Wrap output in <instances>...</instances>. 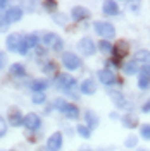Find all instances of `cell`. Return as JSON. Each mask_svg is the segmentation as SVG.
Wrapping results in <instances>:
<instances>
[{
	"label": "cell",
	"mask_w": 150,
	"mask_h": 151,
	"mask_svg": "<svg viewBox=\"0 0 150 151\" xmlns=\"http://www.w3.org/2000/svg\"><path fill=\"white\" fill-rule=\"evenodd\" d=\"M95 31L98 36H102L103 40H109V38H114L116 35V29L111 22H103V21H97L95 22Z\"/></svg>",
	"instance_id": "6da1fadb"
},
{
	"label": "cell",
	"mask_w": 150,
	"mask_h": 151,
	"mask_svg": "<svg viewBox=\"0 0 150 151\" xmlns=\"http://www.w3.org/2000/svg\"><path fill=\"white\" fill-rule=\"evenodd\" d=\"M55 106H59V110L64 113L66 117H69V119H78V117H79V110L76 108L74 105L66 103V101H62V100H57Z\"/></svg>",
	"instance_id": "7a4b0ae2"
},
{
	"label": "cell",
	"mask_w": 150,
	"mask_h": 151,
	"mask_svg": "<svg viewBox=\"0 0 150 151\" xmlns=\"http://www.w3.org/2000/svg\"><path fill=\"white\" fill-rule=\"evenodd\" d=\"M78 50H79V53H83L84 57H90V55L95 53V43L90 38H83V40H79V43H78Z\"/></svg>",
	"instance_id": "3957f363"
},
{
	"label": "cell",
	"mask_w": 150,
	"mask_h": 151,
	"mask_svg": "<svg viewBox=\"0 0 150 151\" xmlns=\"http://www.w3.org/2000/svg\"><path fill=\"white\" fill-rule=\"evenodd\" d=\"M62 62H64L66 69H69V70H76V69H79V67H81V62H79L78 55L69 53V52H66V53L62 55Z\"/></svg>",
	"instance_id": "277c9868"
},
{
	"label": "cell",
	"mask_w": 150,
	"mask_h": 151,
	"mask_svg": "<svg viewBox=\"0 0 150 151\" xmlns=\"http://www.w3.org/2000/svg\"><path fill=\"white\" fill-rule=\"evenodd\" d=\"M43 45L45 47H52L55 50H60L62 48V41H60V38L57 36L55 33H47L43 36Z\"/></svg>",
	"instance_id": "5b68a950"
},
{
	"label": "cell",
	"mask_w": 150,
	"mask_h": 151,
	"mask_svg": "<svg viewBox=\"0 0 150 151\" xmlns=\"http://www.w3.org/2000/svg\"><path fill=\"white\" fill-rule=\"evenodd\" d=\"M47 148L50 151H59L62 148V134L60 132H54L47 141Z\"/></svg>",
	"instance_id": "8992f818"
},
{
	"label": "cell",
	"mask_w": 150,
	"mask_h": 151,
	"mask_svg": "<svg viewBox=\"0 0 150 151\" xmlns=\"http://www.w3.org/2000/svg\"><path fill=\"white\" fill-rule=\"evenodd\" d=\"M57 86L67 91V89H71V88H76V83H74V79H73L71 76L59 74V76H57Z\"/></svg>",
	"instance_id": "52a82bcc"
},
{
	"label": "cell",
	"mask_w": 150,
	"mask_h": 151,
	"mask_svg": "<svg viewBox=\"0 0 150 151\" xmlns=\"http://www.w3.org/2000/svg\"><path fill=\"white\" fill-rule=\"evenodd\" d=\"M114 57L116 58H122V57L128 55V52H130V45H128V41H124V40H121V41H117L116 45H114Z\"/></svg>",
	"instance_id": "ba28073f"
},
{
	"label": "cell",
	"mask_w": 150,
	"mask_h": 151,
	"mask_svg": "<svg viewBox=\"0 0 150 151\" xmlns=\"http://www.w3.org/2000/svg\"><path fill=\"white\" fill-rule=\"evenodd\" d=\"M109 96H111V100L116 103L117 108H124V110H128V108H130V103L124 100V96H122L121 93H117V91L111 89V91H109Z\"/></svg>",
	"instance_id": "9c48e42d"
},
{
	"label": "cell",
	"mask_w": 150,
	"mask_h": 151,
	"mask_svg": "<svg viewBox=\"0 0 150 151\" xmlns=\"http://www.w3.org/2000/svg\"><path fill=\"white\" fill-rule=\"evenodd\" d=\"M40 117H38L36 113H28L26 117H24V127H28L29 131H36L38 127H40Z\"/></svg>",
	"instance_id": "30bf717a"
},
{
	"label": "cell",
	"mask_w": 150,
	"mask_h": 151,
	"mask_svg": "<svg viewBox=\"0 0 150 151\" xmlns=\"http://www.w3.org/2000/svg\"><path fill=\"white\" fill-rule=\"evenodd\" d=\"M23 40H24V38L21 36V35H17V33H14V35L7 36V41H5L7 50H10V52H17V48H19V45H21Z\"/></svg>",
	"instance_id": "8fae6325"
},
{
	"label": "cell",
	"mask_w": 150,
	"mask_h": 151,
	"mask_svg": "<svg viewBox=\"0 0 150 151\" xmlns=\"http://www.w3.org/2000/svg\"><path fill=\"white\" fill-rule=\"evenodd\" d=\"M9 122L10 125H14V127H19V125H24V117L21 115L17 108H10L9 110Z\"/></svg>",
	"instance_id": "7c38bea8"
},
{
	"label": "cell",
	"mask_w": 150,
	"mask_h": 151,
	"mask_svg": "<svg viewBox=\"0 0 150 151\" xmlns=\"http://www.w3.org/2000/svg\"><path fill=\"white\" fill-rule=\"evenodd\" d=\"M98 79H100L105 86H112L114 83H117L116 76H114L111 70H107V69H103V70H100V72H98Z\"/></svg>",
	"instance_id": "4fadbf2b"
},
{
	"label": "cell",
	"mask_w": 150,
	"mask_h": 151,
	"mask_svg": "<svg viewBox=\"0 0 150 151\" xmlns=\"http://www.w3.org/2000/svg\"><path fill=\"white\" fill-rule=\"evenodd\" d=\"M21 17H23V10L19 9V7H12V9H9L5 12V21L7 22H16Z\"/></svg>",
	"instance_id": "5bb4252c"
},
{
	"label": "cell",
	"mask_w": 150,
	"mask_h": 151,
	"mask_svg": "<svg viewBox=\"0 0 150 151\" xmlns=\"http://www.w3.org/2000/svg\"><path fill=\"white\" fill-rule=\"evenodd\" d=\"M135 62H138V65H150V52H147V50H140L136 55H135V58H133Z\"/></svg>",
	"instance_id": "9a60e30c"
},
{
	"label": "cell",
	"mask_w": 150,
	"mask_h": 151,
	"mask_svg": "<svg viewBox=\"0 0 150 151\" xmlns=\"http://www.w3.org/2000/svg\"><path fill=\"white\" fill-rule=\"evenodd\" d=\"M103 14H107V16H117V14H119V7H117V4L112 2V0L105 2V4H103Z\"/></svg>",
	"instance_id": "2e32d148"
},
{
	"label": "cell",
	"mask_w": 150,
	"mask_h": 151,
	"mask_svg": "<svg viewBox=\"0 0 150 151\" xmlns=\"http://www.w3.org/2000/svg\"><path fill=\"white\" fill-rule=\"evenodd\" d=\"M90 16V12L86 9H83V7H74L73 9V19L74 21H83V19H86Z\"/></svg>",
	"instance_id": "e0dca14e"
},
{
	"label": "cell",
	"mask_w": 150,
	"mask_h": 151,
	"mask_svg": "<svg viewBox=\"0 0 150 151\" xmlns=\"http://www.w3.org/2000/svg\"><path fill=\"white\" fill-rule=\"evenodd\" d=\"M79 89H81L84 94H93L97 88H95V84H93V81H92V79H86V81H83V83H81Z\"/></svg>",
	"instance_id": "ac0fdd59"
},
{
	"label": "cell",
	"mask_w": 150,
	"mask_h": 151,
	"mask_svg": "<svg viewBox=\"0 0 150 151\" xmlns=\"http://www.w3.org/2000/svg\"><path fill=\"white\" fill-rule=\"evenodd\" d=\"M84 117H86V122H88V127H90V129H95V127L98 125V117H97L92 110H88Z\"/></svg>",
	"instance_id": "d6986e66"
},
{
	"label": "cell",
	"mask_w": 150,
	"mask_h": 151,
	"mask_svg": "<svg viewBox=\"0 0 150 151\" xmlns=\"http://www.w3.org/2000/svg\"><path fill=\"white\" fill-rule=\"evenodd\" d=\"M121 122L124 127H128V129H133V127H136V124H138V120H136V117H133V115H124L121 119Z\"/></svg>",
	"instance_id": "ffe728a7"
},
{
	"label": "cell",
	"mask_w": 150,
	"mask_h": 151,
	"mask_svg": "<svg viewBox=\"0 0 150 151\" xmlns=\"http://www.w3.org/2000/svg\"><path fill=\"white\" fill-rule=\"evenodd\" d=\"M124 72L128 76H133V74H136L138 72V62H135V60H130L128 64H124Z\"/></svg>",
	"instance_id": "44dd1931"
},
{
	"label": "cell",
	"mask_w": 150,
	"mask_h": 151,
	"mask_svg": "<svg viewBox=\"0 0 150 151\" xmlns=\"http://www.w3.org/2000/svg\"><path fill=\"white\" fill-rule=\"evenodd\" d=\"M47 86H48L47 81H42V79H38V81H33V83H31V89H33L35 93H42V91H43Z\"/></svg>",
	"instance_id": "7402d4cb"
},
{
	"label": "cell",
	"mask_w": 150,
	"mask_h": 151,
	"mask_svg": "<svg viewBox=\"0 0 150 151\" xmlns=\"http://www.w3.org/2000/svg\"><path fill=\"white\" fill-rule=\"evenodd\" d=\"M10 72L14 76H24V65H21V64H12L10 65Z\"/></svg>",
	"instance_id": "603a6c76"
},
{
	"label": "cell",
	"mask_w": 150,
	"mask_h": 151,
	"mask_svg": "<svg viewBox=\"0 0 150 151\" xmlns=\"http://www.w3.org/2000/svg\"><path fill=\"white\" fill-rule=\"evenodd\" d=\"M100 50H102L103 53H109V52H112L114 50V47L111 45L109 40H102V41H100Z\"/></svg>",
	"instance_id": "cb8c5ba5"
},
{
	"label": "cell",
	"mask_w": 150,
	"mask_h": 151,
	"mask_svg": "<svg viewBox=\"0 0 150 151\" xmlns=\"http://www.w3.org/2000/svg\"><path fill=\"white\" fill-rule=\"evenodd\" d=\"M78 134L84 137V139H88L90 137V127H86V125H78Z\"/></svg>",
	"instance_id": "d4e9b609"
},
{
	"label": "cell",
	"mask_w": 150,
	"mask_h": 151,
	"mask_svg": "<svg viewBox=\"0 0 150 151\" xmlns=\"http://www.w3.org/2000/svg\"><path fill=\"white\" fill-rule=\"evenodd\" d=\"M28 48H29V45H28V41H26V38L21 41V45H19V48H17V53L19 55H26L28 53Z\"/></svg>",
	"instance_id": "484cf974"
},
{
	"label": "cell",
	"mask_w": 150,
	"mask_h": 151,
	"mask_svg": "<svg viewBox=\"0 0 150 151\" xmlns=\"http://www.w3.org/2000/svg\"><path fill=\"white\" fill-rule=\"evenodd\" d=\"M138 86H140L141 89L150 88V79L149 77H145V76H140V77H138Z\"/></svg>",
	"instance_id": "4316f807"
},
{
	"label": "cell",
	"mask_w": 150,
	"mask_h": 151,
	"mask_svg": "<svg viewBox=\"0 0 150 151\" xmlns=\"http://www.w3.org/2000/svg\"><path fill=\"white\" fill-rule=\"evenodd\" d=\"M140 134H141V137H143V139H147V141L150 139V125H149V124L141 125V131H140Z\"/></svg>",
	"instance_id": "83f0119b"
},
{
	"label": "cell",
	"mask_w": 150,
	"mask_h": 151,
	"mask_svg": "<svg viewBox=\"0 0 150 151\" xmlns=\"http://www.w3.org/2000/svg\"><path fill=\"white\" fill-rule=\"evenodd\" d=\"M45 101V94L43 93H35L33 94V103L35 105H40V103H43Z\"/></svg>",
	"instance_id": "f1b7e54d"
},
{
	"label": "cell",
	"mask_w": 150,
	"mask_h": 151,
	"mask_svg": "<svg viewBox=\"0 0 150 151\" xmlns=\"http://www.w3.org/2000/svg\"><path fill=\"white\" fill-rule=\"evenodd\" d=\"M43 70H45L47 74H55V72H57V65L54 64V62H48L47 65H45V69H43Z\"/></svg>",
	"instance_id": "f546056e"
},
{
	"label": "cell",
	"mask_w": 150,
	"mask_h": 151,
	"mask_svg": "<svg viewBox=\"0 0 150 151\" xmlns=\"http://www.w3.org/2000/svg\"><path fill=\"white\" fill-rule=\"evenodd\" d=\"M26 41H28L29 47H36V45H38V36H36V35H29V36L26 38Z\"/></svg>",
	"instance_id": "4dcf8cb0"
},
{
	"label": "cell",
	"mask_w": 150,
	"mask_h": 151,
	"mask_svg": "<svg viewBox=\"0 0 150 151\" xmlns=\"http://www.w3.org/2000/svg\"><path fill=\"white\" fill-rule=\"evenodd\" d=\"M5 132H7V124H5V120L0 117V137H4Z\"/></svg>",
	"instance_id": "1f68e13d"
},
{
	"label": "cell",
	"mask_w": 150,
	"mask_h": 151,
	"mask_svg": "<svg viewBox=\"0 0 150 151\" xmlns=\"http://www.w3.org/2000/svg\"><path fill=\"white\" fill-rule=\"evenodd\" d=\"M136 142H138V139H136L135 136H131V137L126 139V146H128V148H133V146H136Z\"/></svg>",
	"instance_id": "d6a6232c"
},
{
	"label": "cell",
	"mask_w": 150,
	"mask_h": 151,
	"mask_svg": "<svg viewBox=\"0 0 150 151\" xmlns=\"http://www.w3.org/2000/svg\"><path fill=\"white\" fill-rule=\"evenodd\" d=\"M140 76H145V77H149V79H150V65L141 67V74Z\"/></svg>",
	"instance_id": "836d02e7"
},
{
	"label": "cell",
	"mask_w": 150,
	"mask_h": 151,
	"mask_svg": "<svg viewBox=\"0 0 150 151\" xmlns=\"http://www.w3.org/2000/svg\"><path fill=\"white\" fill-rule=\"evenodd\" d=\"M43 5H45V7H47L48 10H54L57 7V4L55 2H43Z\"/></svg>",
	"instance_id": "e575fe53"
},
{
	"label": "cell",
	"mask_w": 150,
	"mask_h": 151,
	"mask_svg": "<svg viewBox=\"0 0 150 151\" xmlns=\"http://www.w3.org/2000/svg\"><path fill=\"white\" fill-rule=\"evenodd\" d=\"M4 65H5V55L0 52V69H4Z\"/></svg>",
	"instance_id": "d590c367"
},
{
	"label": "cell",
	"mask_w": 150,
	"mask_h": 151,
	"mask_svg": "<svg viewBox=\"0 0 150 151\" xmlns=\"http://www.w3.org/2000/svg\"><path fill=\"white\" fill-rule=\"evenodd\" d=\"M141 110H143L145 113H149V112H150V100H149V101H147L145 105H143V108H141Z\"/></svg>",
	"instance_id": "8d00e7d4"
},
{
	"label": "cell",
	"mask_w": 150,
	"mask_h": 151,
	"mask_svg": "<svg viewBox=\"0 0 150 151\" xmlns=\"http://www.w3.org/2000/svg\"><path fill=\"white\" fill-rule=\"evenodd\" d=\"M130 5H131V9H133V10L140 9V4H138V2H131V4H130Z\"/></svg>",
	"instance_id": "74e56055"
},
{
	"label": "cell",
	"mask_w": 150,
	"mask_h": 151,
	"mask_svg": "<svg viewBox=\"0 0 150 151\" xmlns=\"http://www.w3.org/2000/svg\"><path fill=\"white\" fill-rule=\"evenodd\" d=\"M5 7H7V2H5V0H0V10L5 9Z\"/></svg>",
	"instance_id": "f35d334b"
}]
</instances>
